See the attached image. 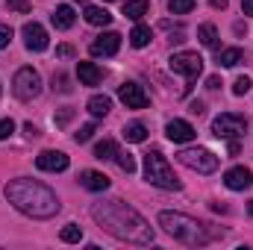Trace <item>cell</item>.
I'll use <instances>...</instances> for the list:
<instances>
[{
    "mask_svg": "<svg viewBox=\"0 0 253 250\" xmlns=\"http://www.w3.org/2000/svg\"><path fill=\"white\" fill-rule=\"evenodd\" d=\"M91 218L97 221V227H103L118 242H126V245H150L153 242V227L118 197L91 203Z\"/></svg>",
    "mask_w": 253,
    "mask_h": 250,
    "instance_id": "1",
    "label": "cell"
},
{
    "mask_svg": "<svg viewBox=\"0 0 253 250\" xmlns=\"http://www.w3.org/2000/svg\"><path fill=\"white\" fill-rule=\"evenodd\" d=\"M150 12V0H126L124 3V15L129 21H141Z\"/></svg>",
    "mask_w": 253,
    "mask_h": 250,
    "instance_id": "19",
    "label": "cell"
},
{
    "mask_svg": "<svg viewBox=\"0 0 253 250\" xmlns=\"http://www.w3.org/2000/svg\"><path fill=\"white\" fill-rule=\"evenodd\" d=\"M103 3H112V0H103Z\"/></svg>",
    "mask_w": 253,
    "mask_h": 250,
    "instance_id": "43",
    "label": "cell"
},
{
    "mask_svg": "<svg viewBox=\"0 0 253 250\" xmlns=\"http://www.w3.org/2000/svg\"><path fill=\"white\" fill-rule=\"evenodd\" d=\"M212 6L215 9H227V0H212Z\"/></svg>",
    "mask_w": 253,
    "mask_h": 250,
    "instance_id": "41",
    "label": "cell"
},
{
    "mask_svg": "<svg viewBox=\"0 0 253 250\" xmlns=\"http://www.w3.org/2000/svg\"><path fill=\"white\" fill-rule=\"evenodd\" d=\"M80 186L88 188V191H106L109 188V177L100 174V171H80Z\"/></svg>",
    "mask_w": 253,
    "mask_h": 250,
    "instance_id": "15",
    "label": "cell"
},
{
    "mask_svg": "<svg viewBox=\"0 0 253 250\" xmlns=\"http://www.w3.org/2000/svg\"><path fill=\"white\" fill-rule=\"evenodd\" d=\"M6 6H9V9H15V12H21V15H27V12L33 9V3H30V0H6Z\"/></svg>",
    "mask_w": 253,
    "mask_h": 250,
    "instance_id": "31",
    "label": "cell"
},
{
    "mask_svg": "<svg viewBox=\"0 0 253 250\" xmlns=\"http://www.w3.org/2000/svg\"><path fill=\"white\" fill-rule=\"evenodd\" d=\"M168 9L174 15H189L191 9H194V0H168Z\"/></svg>",
    "mask_w": 253,
    "mask_h": 250,
    "instance_id": "28",
    "label": "cell"
},
{
    "mask_svg": "<svg viewBox=\"0 0 253 250\" xmlns=\"http://www.w3.org/2000/svg\"><path fill=\"white\" fill-rule=\"evenodd\" d=\"M88 50H91V56H115V53L121 50V36L112 33V30H109V33H100V36L91 42Z\"/></svg>",
    "mask_w": 253,
    "mask_h": 250,
    "instance_id": "10",
    "label": "cell"
},
{
    "mask_svg": "<svg viewBox=\"0 0 253 250\" xmlns=\"http://www.w3.org/2000/svg\"><path fill=\"white\" fill-rule=\"evenodd\" d=\"M177 159H180L186 168L197 171V174H212V171H218V156H215L212 150H206V147H186V150L177 153Z\"/></svg>",
    "mask_w": 253,
    "mask_h": 250,
    "instance_id": "5",
    "label": "cell"
},
{
    "mask_svg": "<svg viewBox=\"0 0 253 250\" xmlns=\"http://www.w3.org/2000/svg\"><path fill=\"white\" fill-rule=\"evenodd\" d=\"M121 135H124V141H129V144H141L147 138V126L141 124V121H132V124H126L121 129Z\"/></svg>",
    "mask_w": 253,
    "mask_h": 250,
    "instance_id": "20",
    "label": "cell"
},
{
    "mask_svg": "<svg viewBox=\"0 0 253 250\" xmlns=\"http://www.w3.org/2000/svg\"><path fill=\"white\" fill-rule=\"evenodd\" d=\"M144 180L156 188H165V191H180V188H183V183H180L177 174H174V168H171L168 159L162 156V150L144 153Z\"/></svg>",
    "mask_w": 253,
    "mask_h": 250,
    "instance_id": "4",
    "label": "cell"
},
{
    "mask_svg": "<svg viewBox=\"0 0 253 250\" xmlns=\"http://www.w3.org/2000/svg\"><path fill=\"white\" fill-rule=\"evenodd\" d=\"M248 129V118H242V115H236V112H221L215 121H212V132L218 135V138H239L242 132Z\"/></svg>",
    "mask_w": 253,
    "mask_h": 250,
    "instance_id": "8",
    "label": "cell"
},
{
    "mask_svg": "<svg viewBox=\"0 0 253 250\" xmlns=\"http://www.w3.org/2000/svg\"><path fill=\"white\" fill-rule=\"evenodd\" d=\"M206 88H212V91H215V88H221V77H215V74H212V77L206 80Z\"/></svg>",
    "mask_w": 253,
    "mask_h": 250,
    "instance_id": "37",
    "label": "cell"
},
{
    "mask_svg": "<svg viewBox=\"0 0 253 250\" xmlns=\"http://www.w3.org/2000/svg\"><path fill=\"white\" fill-rule=\"evenodd\" d=\"M9 42H12V27L9 24H0V50L9 47Z\"/></svg>",
    "mask_w": 253,
    "mask_h": 250,
    "instance_id": "35",
    "label": "cell"
},
{
    "mask_svg": "<svg viewBox=\"0 0 253 250\" xmlns=\"http://www.w3.org/2000/svg\"><path fill=\"white\" fill-rule=\"evenodd\" d=\"M77 3H85V0H77Z\"/></svg>",
    "mask_w": 253,
    "mask_h": 250,
    "instance_id": "44",
    "label": "cell"
},
{
    "mask_svg": "<svg viewBox=\"0 0 253 250\" xmlns=\"http://www.w3.org/2000/svg\"><path fill=\"white\" fill-rule=\"evenodd\" d=\"M59 239H62L65 245H77V242L83 239V230H80L77 224H68V227H62V233H59Z\"/></svg>",
    "mask_w": 253,
    "mask_h": 250,
    "instance_id": "26",
    "label": "cell"
},
{
    "mask_svg": "<svg viewBox=\"0 0 253 250\" xmlns=\"http://www.w3.org/2000/svg\"><path fill=\"white\" fill-rule=\"evenodd\" d=\"M68 156H65L62 150H42L39 156H36V168L39 171H65L68 168Z\"/></svg>",
    "mask_w": 253,
    "mask_h": 250,
    "instance_id": "12",
    "label": "cell"
},
{
    "mask_svg": "<svg viewBox=\"0 0 253 250\" xmlns=\"http://www.w3.org/2000/svg\"><path fill=\"white\" fill-rule=\"evenodd\" d=\"M251 77H236V83H233V94H239V97H242V94H248V91H251Z\"/></svg>",
    "mask_w": 253,
    "mask_h": 250,
    "instance_id": "29",
    "label": "cell"
},
{
    "mask_svg": "<svg viewBox=\"0 0 253 250\" xmlns=\"http://www.w3.org/2000/svg\"><path fill=\"white\" fill-rule=\"evenodd\" d=\"M245 59V53H242V47H224L221 53H218V62L224 65V68H236V65Z\"/></svg>",
    "mask_w": 253,
    "mask_h": 250,
    "instance_id": "25",
    "label": "cell"
},
{
    "mask_svg": "<svg viewBox=\"0 0 253 250\" xmlns=\"http://www.w3.org/2000/svg\"><path fill=\"white\" fill-rule=\"evenodd\" d=\"M159 227L168 236H174L177 242L191 245V248H203L212 239H218V233H212L209 224H200V221H194L183 212H159Z\"/></svg>",
    "mask_w": 253,
    "mask_h": 250,
    "instance_id": "3",
    "label": "cell"
},
{
    "mask_svg": "<svg viewBox=\"0 0 253 250\" xmlns=\"http://www.w3.org/2000/svg\"><path fill=\"white\" fill-rule=\"evenodd\" d=\"M53 91H62V94H68V91H71L68 77H65L62 71H59V74H53Z\"/></svg>",
    "mask_w": 253,
    "mask_h": 250,
    "instance_id": "30",
    "label": "cell"
},
{
    "mask_svg": "<svg viewBox=\"0 0 253 250\" xmlns=\"http://www.w3.org/2000/svg\"><path fill=\"white\" fill-rule=\"evenodd\" d=\"M115 153H118V144H115L112 138H103V141H97V144H94V159H100V162L115 159Z\"/></svg>",
    "mask_w": 253,
    "mask_h": 250,
    "instance_id": "22",
    "label": "cell"
},
{
    "mask_svg": "<svg viewBox=\"0 0 253 250\" xmlns=\"http://www.w3.org/2000/svg\"><path fill=\"white\" fill-rule=\"evenodd\" d=\"M85 21H88L91 27H106V24L112 21V15H109L103 6H85Z\"/></svg>",
    "mask_w": 253,
    "mask_h": 250,
    "instance_id": "21",
    "label": "cell"
},
{
    "mask_svg": "<svg viewBox=\"0 0 253 250\" xmlns=\"http://www.w3.org/2000/svg\"><path fill=\"white\" fill-rule=\"evenodd\" d=\"M15 132V121L12 118H0V138H9Z\"/></svg>",
    "mask_w": 253,
    "mask_h": 250,
    "instance_id": "34",
    "label": "cell"
},
{
    "mask_svg": "<svg viewBox=\"0 0 253 250\" xmlns=\"http://www.w3.org/2000/svg\"><path fill=\"white\" fill-rule=\"evenodd\" d=\"M242 12L245 15H253V0H242Z\"/></svg>",
    "mask_w": 253,
    "mask_h": 250,
    "instance_id": "39",
    "label": "cell"
},
{
    "mask_svg": "<svg viewBox=\"0 0 253 250\" xmlns=\"http://www.w3.org/2000/svg\"><path fill=\"white\" fill-rule=\"evenodd\" d=\"M191 115H203V112H206V109H203V103H200V100H191Z\"/></svg>",
    "mask_w": 253,
    "mask_h": 250,
    "instance_id": "38",
    "label": "cell"
},
{
    "mask_svg": "<svg viewBox=\"0 0 253 250\" xmlns=\"http://www.w3.org/2000/svg\"><path fill=\"white\" fill-rule=\"evenodd\" d=\"M24 132H27V135H30V138H36V135H39V126L27 124V126H24Z\"/></svg>",
    "mask_w": 253,
    "mask_h": 250,
    "instance_id": "40",
    "label": "cell"
},
{
    "mask_svg": "<svg viewBox=\"0 0 253 250\" xmlns=\"http://www.w3.org/2000/svg\"><path fill=\"white\" fill-rule=\"evenodd\" d=\"M224 183H227V188H233V191H245V188L253 186V171L236 165V168H230V171L224 174Z\"/></svg>",
    "mask_w": 253,
    "mask_h": 250,
    "instance_id": "13",
    "label": "cell"
},
{
    "mask_svg": "<svg viewBox=\"0 0 253 250\" xmlns=\"http://www.w3.org/2000/svg\"><path fill=\"white\" fill-rule=\"evenodd\" d=\"M171 71L174 74H180V77H186V80H197L200 77V71H203V59H200V53H194V50H180V53H174L171 59Z\"/></svg>",
    "mask_w": 253,
    "mask_h": 250,
    "instance_id": "7",
    "label": "cell"
},
{
    "mask_svg": "<svg viewBox=\"0 0 253 250\" xmlns=\"http://www.w3.org/2000/svg\"><path fill=\"white\" fill-rule=\"evenodd\" d=\"M197 39H200L203 47H218V30H215V24H200L197 27Z\"/></svg>",
    "mask_w": 253,
    "mask_h": 250,
    "instance_id": "23",
    "label": "cell"
},
{
    "mask_svg": "<svg viewBox=\"0 0 253 250\" xmlns=\"http://www.w3.org/2000/svg\"><path fill=\"white\" fill-rule=\"evenodd\" d=\"M248 212H251V215H253V200H251V203H248Z\"/></svg>",
    "mask_w": 253,
    "mask_h": 250,
    "instance_id": "42",
    "label": "cell"
},
{
    "mask_svg": "<svg viewBox=\"0 0 253 250\" xmlns=\"http://www.w3.org/2000/svg\"><path fill=\"white\" fill-rule=\"evenodd\" d=\"M53 121H56V126H68L71 121H74V109H59Z\"/></svg>",
    "mask_w": 253,
    "mask_h": 250,
    "instance_id": "32",
    "label": "cell"
},
{
    "mask_svg": "<svg viewBox=\"0 0 253 250\" xmlns=\"http://www.w3.org/2000/svg\"><path fill=\"white\" fill-rule=\"evenodd\" d=\"M12 91H15L18 100H33V97H39V94H42V77H39V71H33V68H18V71H15V80H12Z\"/></svg>",
    "mask_w": 253,
    "mask_h": 250,
    "instance_id": "6",
    "label": "cell"
},
{
    "mask_svg": "<svg viewBox=\"0 0 253 250\" xmlns=\"http://www.w3.org/2000/svg\"><path fill=\"white\" fill-rule=\"evenodd\" d=\"M150 39H153V33H150V27H144V24H138V27L129 33V44H132V47H147Z\"/></svg>",
    "mask_w": 253,
    "mask_h": 250,
    "instance_id": "24",
    "label": "cell"
},
{
    "mask_svg": "<svg viewBox=\"0 0 253 250\" xmlns=\"http://www.w3.org/2000/svg\"><path fill=\"white\" fill-rule=\"evenodd\" d=\"M77 77H80L83 85H97L103 80V71L94 62H77Z\"/></svg>",
    "mask_w": 253,
    "mask_h": 250,
    "instance_id": "16",
    "label": "cell"
},
{
    "mask_svg": "<svg viewBox=\"0 0 253 250\" xmlns=\"http://www.w3.org/2000/svg\"><path fill=\"white\" fill-rule=\"evenodd\" d=\"M165 135L171 138V141H177V144H186V141H194V126L189 121H180V118H174V121H168L165 126Z\"/></svg>",
    "mask_w": 253,
    "mask_h": 250,
    "instance_id": "14",
    "label": "cell"
},
{
    "mask_svg": "<svg viewBox=\"0 0 253 250\" xmlns=\"http://www.w3.org/2000/svg\"><path fill=\"white\" fill-rule=\"evenodd\" d=\"M115 162H118V168H121L124 174H132V171H135V159H132V153H126V150H118V153H115Z\"/></svg>",
    "mask_w": 253,
    "mask_h": 250,
    "instance_id": "27",
    "label": "cell"
},
{
    "mask_svg": "<svg viewBox=\"0 0 253 250\" xmlns=\"http://www.w3.org/2000/svg\"><path fill=\"white\" fill-rule=\"evenodd\" d=\"M21 36H24V47H27V50H33V53L47 50V30H44L42 24L27 21V24H24V30H21Z\"/></svg>",
    "mask_w": 253,
    "mask_h": 250,
    "instance_id": "9",
    "label": "cell"
},
{
    "mask_svg": "<svg viewBox=\"0 0 253 250\" xmlns=\"http://www.w3.org/2000/svg\"><path fill=\"white\" fill-rule=\"evenodd\" d=\"M50 21H53V27H56V30H71V27H74V21H77V15H74V9H71V6H56V9H53V15H50Z\"/></svg>",
    "mask_w": 253,
    "mask_h": 250,
    "instance_id": "17",
    "label": "cell"
},
{
    "mask_svg": "<svg viewBox=\"0 0 253 250\" xmlns=\"http://www.w3.org/2000/svg\"><path fill=\"white\" fill-rule=\"evenodd\" d=\"M3 194H6V200L18 209V212H24V215H30V218H53L56 212H59V197H56V191L53 188H47L44 183H39V180H27V177H18V180H9L6 188H3Z\"/></svg>",
    "mask_w": 253,
    "mask_h": 250,
    "instance_id": "2",
    "label": "cell"
},
{
    "mask_svg": "<svg viewBox=\"0 0 253 250\" xmlns=\"http://www.w3.org/2000/svg\"><path fill=\"white\" fill-rule=\"evenodd\" d=\"M118 97H121V103L126 109H144L147 106V94H144V88L138 83H124L118 88Z\"/></svg>",
    "mask_w": 253,
    "mask_h": 250,
    "instance_id": "11",
    "label": "cell"
},
{
    "mask_svg": "<svg viewBox=\"0 0 253 250\" xmlns=\"http://www.w3.org/2000/svg\"><path fill=\"white\" fill-rule=\"evenodd\" d=\"M85 109H88L94 118H106V115H109V109H112V100H109L106 94H94V97H88Z\"/></svg>",
    "mask_w": 253,
    "mask_h": 250,
    "instance_id": "18",
    "label": "cell"
},
{
    "mask_svg": "<svg viewBox=\"0 0 253 250\" xmlns=\"http://www.w3.org/2000/svg\"><path fill=\"white\" fill-rule=\"evenodd\" d=\"M91 135H94V124H83V126H80V132H77L74 138H77V144H83V141H88Z\"/></svg>",
    "mask_w": 253,
    "mask_h": 250,
    "instance_id": "33",
    "label": "cell"
},
{
    "mask_svg": "<svg viewBox=\"0 0 253 250\" xmlns=\"http://www.w3.org/2000/svg\"><path fill=\"white\" fill-rule=\"evenodd\" d=\"M56 56H59V59H68V56H74V47H71V44H59V47H56Z\"/></svg>",
    "mask_w": 253,
    "mask_h": 250,
    "instance_id": "36",
    "label": "cell"
}]
</instances>
